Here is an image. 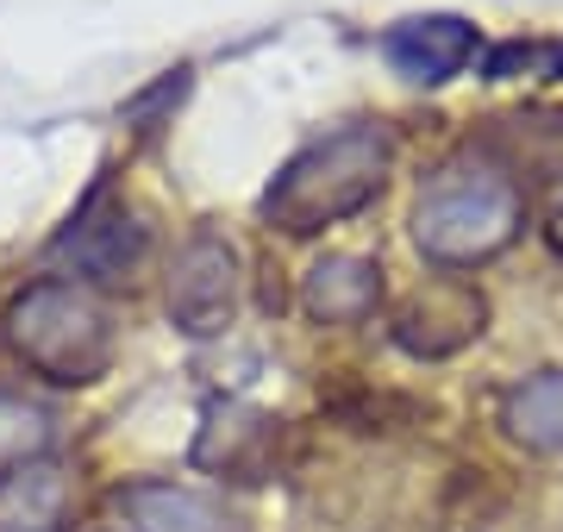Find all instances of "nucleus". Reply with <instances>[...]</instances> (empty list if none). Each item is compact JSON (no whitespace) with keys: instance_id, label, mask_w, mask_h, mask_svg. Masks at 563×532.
I'll return each instance as SVG.
<instances>
[{"instance_id":"1","label":"nucleus","mask_w":563,"mask_h":532,"mask_svg":"<svg viewBox=\"0 0 563 532\" xmlns=\"http://www.w3.org/2000/svg\"><path fill=\"white\" fill-rule=\"evenodd\" d=\"M407 232H413V251L444 276L483 269L526 232V182L488 144L463 138L420 182Z\"/></svg>"},{"instance_id":"2","label":"nucleus","mask_w":563,"mask_h":532,"mask_svg":"<svg viewBox=\"0 0 563 532\" xmlns=\"http://www.w3.org/2000/svg\"><path fill=\"white\" fill-rule=\"evenodd\" d=\"M388 169H395V132L383 120L332 125L269 176L257 213L282 239H313L325 225L357 220L363 207H376V195L388 188Z\"/></svg>"},{"instance_id":"3","label":"nucleus","mask_w":563,"mask_h":532,"mask_svg":"<svg viewBox=\"0 0 563 532\" xmlns=\"http://www.w3.org/2000/svg\"><path fill=\"white\" fill-rule=\"evenodd\" d=\"M0 332L32 376L57 383V389H88L101 383L113 357H120V339H113V313L88 282L76 276H38L32 288H20L7 313H0Z\"/></svg>"},{"instance_id":"4","label":"nucleus","mask_w":563,"mask_h":532,"mask_svg":"<svg viewBox=\"0 0 563 532\" xmlns=\"http://www.w3.org/2000/svg\"><path fill=\"white\" fill-rule=\"evenodd\" d=\"M488 332V295L470 276H426L413 295L395 301L388 313V339L407 351V357H420V364H444V357H457L470 351L476 339Z\"/></svg>"},{"instance_id":"5","label":"nucleus","mask_w":563,"mask_h":532,"mask_svg":"<svg viewBox=\"0 0 563 532\" xmlns=\"http://www.w3.org/2000/svg\"><path fill=\"white\" fill-rule=\"evenodd\" d=\"M239 313V251L220 225H195L169 257V320L188 339H213Z\"/></svg>"},{"instance_id":"6","label":"nucleus","mask_w":563,"mask_h":532,"mask_svg":"<svg viewBox=\"0 0 563 532\" xmlns=\"http://www.w3.org/2000/svg\"><path fill=\"white\" fill-rule=\"evenodd\" d=\"M57 251L76 264V282L132 288L144 257H151V225H144L113 188H95V195L76 207V220H69V232L57 239Z\"/></svg>"},{"instance_id":"7","label":"nucleus","mask_w":563,"mask_h":532,"mask_svg":"<svg viewBox=\"0 0 563 532\" xmlns=\"http://www.w3.org/2000/svg\"><path fill=\"white\" fill-rule=\"evenodd\" d=\"M282 464V420L251 401H213L207 426L195 439V470H213L225 483H269Z\"/></svg>"},{"instance_id":"8","label":"nucleus","mask_w":563,"mask_h":532,"mask_svg":"<svg viewBox=\"0 0 563 532\" xmlns=\"http://www.w3.org/2000/svg\"><path fill=\"white\" fill-rule=\"evenodd\" d=\"M376 51L388 57L395 76L439 88V82H451V76H463V69L476 63L483 32L463 20V13H407V20H395L383 38H376Z\"/></svg>"},{"instance_id":"9","label":"nucleus","mask_w":563,"mask_h":532,"mask_svg":"<svg viewBox=\"0 0 563 532\" xmlns=\"http://www.w3.org/2000/svg\"><path fill=\"white\" fill-rule=\"evenodd\" d=\"M120 508L139 532H251L239 508H225L213 489H195V483H169V476H144V483H125Z\"/></svg>"},{"instance_id":"10","label":"nucleus","mask_w":563,"mask_h":532,"mask_svg":"<svg viewBox=\"0 0 563 532\" xmlns=\"http://www.w3.org/2000/svg\"><path fill=\"white\" fill-rule=\"evenodd\" d=\"M383 264L363 251H332L301 276V313L313 326H363L383 308Z\"/></svg>"},{"instance_id":"11","label":"nucleus","mask_w":563,"mask_h":532,"mask_svg":"<svg viewBox=\"0 0 563 532\" xmlns=\"http://www.w3.org/2000/svg\"><path fill=\"white\" fill-rule=\"evenodd\" d=\"M476 144H488L526 188L532 182H563V107H520L501 113L476 132Z\"/></svg>"},{"instance_id":"12","label":"nucleus","mask_w":563,"mask_h":532,"mask_svg":"<svg viewBox=\"0 0 563 532\" xmlns=\"http://www.w3.org/2000/svg\"><path fill=\"white\" fill-rule=\"evenodd\" d=\"M495 426L507 445L532 451V457H563V369H539L507 383L495 401Z\"/></svg>"},{"instance_id":"13","label":"nucleus","mask_w":563,"mask_h":532,"mask_svg":"<svg viewBox=\"0 0 563 532\" xmlns=\"http://www.w3.org/2000/svg\"><path fill=\"white\" fill-rule=\"evenodd\" d=\"M63 508H69V483L51 457L0 483V527L7 532H57Z\"/></svg>"},{"instance_id":"14","label":"nucleus","mask_w":563,"mask_h":532,"mask_svg":"<svg viewBox=\"0 0 563 532\" xmlns=\"http://www.w3.org/2000/svg\"><path fill=\"white\" fill-rule=\"evenodd\" d=\"M51 445H57V420H51V408L0 389V483L20 476V470H32V464H44Z\"/></svg>"},{"instance_id":"15","label":"nucleus","mask_w":563,"mask_h":532,"mask_svg":"<svg viewBox=\"0 0 563 532\" xmlns=\"http://www.w3.org/2000/svg\"><path fill=\"white\" fill-rule=\"evenodd\" d=\"M483 82H563V38H501L483 51Z\"/></svg>"},{"instance_id":"16","label":"nucleus","mask_w":563,"mask_h":532,"mask_svg":"<svg viewBox=\"0 0 563 532\" xmlns=\"http://www.w3.org/2000/svg\"><path fill=\"white\" fill-rule=\"evenodd\" d=\"M544 239H551V251L563 257V201H558V213H551V225H544Z\"/></svg>"}]
</instances>
